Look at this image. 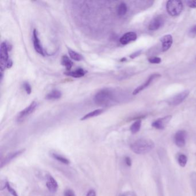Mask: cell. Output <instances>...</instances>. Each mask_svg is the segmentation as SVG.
I'll return each mask as SVG.
<instances>
[{
	"label": "cell",
	"instance_id": "d6986e66",
	"mask_svg": "<svg viewBox=\"0 0 196 196\" xmlns=\"http://www.w3.org/2000/svg\"><path fill=\"white\" fill-rule=\"evenodd\" d=\"M128 11V7L127 4L124 2L120 3L118 7L117 8V13L120 16H124L127 13Z\"/></svg>",
	"mask_w": 196,
	"mask_h": 196
},
{
	"label": "cell",
	"instance_id": "9c48e42d",
	"mask_svg": "<svg viewBox=\"0 0 196 196\" xmlns=\"http://www.w3.org/2000/svg\"><path fill=\"white\" fill-rule=\"evenodd\" d=\"M160 76V75L158 73H155V74H152L151 76H149V78L145 81V82H144L142 85L138 86L136 89H135V91H133V95H136L138 93H139L140 91H142L144 89H146L150 84L153 82L154 80L159 78Z\"/></svg>",
	"mask_w": 196,
	"mask_h": 196
},
{
	"label": "cell",
	"instance_id": "e0dca14e",
	"mask_svg": "<svg viewBox=\"0 0 196 196\" xmlns=\"http://www.w3.org/2000/svg\"><path fill=\"white\" fill-rule=\"evenodd\" d=\"M85 71L83 69L79 68L74 71H68L65 73L66 75L74 78H81L85 75Z\"/></svg>",
	"mask_w": 196,
	"mask_h": 196
},
{
	"label": "cell",
	"instance_id": "44dd1931",
	"mask_svg": "<svg viewBox=\"0 0 196 196\" xmlns=\"http://www.w3.org/2000/svg\"><path fill=\"white\" fill-rule=\"evenodd\" d=\"M141 125H142V120L140 119L136 120L135 122L132 124V125L131 126L130 130H131V132L134 134H136L137 132L140 131Z\"/></svg>",
	"mask_w": 196,
	"mask_h": 196
},
{
	"label": "cell",
	"instance_id": "52a82bcc",
	"mask_svg": "<svg viewBox=\"0 0 196 196\" xmlns=\"http://www.w3.org/2000/svg\"><path fill=\"white\" fill-rule=\"evenodd\" d=\"M164 16L161 15L158 16L153 18L149 22V30L152 31H156L164 26Z\"/></svg>",
	"mask_w": 196,
	"mask_h": 196
},
{
	"label": "cell",
	"instance_id": "4fadbf2b",
	"mask_svg": "<svg viewBox=\"0 0 196 196\" xmlns=\"http://www.w3.org/2000/svg\"><path fill=\"white\" fill-rule=\"evenodd\" d=\"M160 42L162 43V50L164 52L169 50L173 42V37L171 35H166L160 38Z\"/></svg>",
	"mask_w": 196,
	"mask_h": 196
},
{
	"label": "cell",
	"instance_id": "5b68a950",
	"mask_svg": "<svg viewBox=\"0 0 196 196\" xmlns=\"http://www.w3.org/2000/svg\"><path fill=\"white\" fill-rule=\"evenodd\" d=\"M190 91L188 90L183 91L168 100V104L171 106H177L184 101L189 96Z\"/></svg>",
	"mask_w": 196,
	"mask_h": 196
},
{
	"label": "cell",
	"instance_id": "8fae6325",
	"mask_svg": "<svg viewBox=\"0 0 196 196\" xmlns=\"http://www.w3.org/2000/svg\"><path fill=\"white\" fill-rule=\"evenodd\" d=\"M171 118H172V116L170 115L164 117L162 118H160L159 119H157L153 122L152 126L157 130H164L170 122Z\"/></svg>",
	"mask_w": 196,
	"mask_h": 196
},
{
	"label": "cell",
	"instance_id": "7402d4cb",
	"mask_svg": "<svg viewBox=\"0 0 196 196\" xmlns=\"http://www.w3.org/2000/svg\"><path fill=\"white\" fill-rule=\"evenodd\" d=\"M69 54L70 58L76 61H81L84 59V57L82 55L76 52V51H73L71 49H69Z\"/></svg>",
	"mask_w": 196,
	"mask_h": 196
},
{
	"label": "cell",
	"instance_id": "1f68e13d",
	"mask_svg": "<svg viewBox=\"0 0 196 196\" xmlns=\"http://www.w3.org/2000/svg\"><path fill=\"white\" fill-rule=\"evenodd\" d=\"M142 50H139V51H136L134 53L130 55V58L131 59H134L136 57H138V56H139L140 55L142 54Z\"/></svg>",
	"mask_w": 196,
	"mask_h": 196
},
{
	"label": "cell",
	"instance_id": "d4e9b609",
	"mask_svg": "<svg viewBox=\"0 0 196 196\" xmlns=\"http://www.w3.org/2000/svg\"><path fill=\"white\" fill-rule=\"evenodd\" d=\"M6 187L7 188L8 192L11 193V195H12L13 196H18L17 193L16 192V191L11 186L9 182H7Z\"/></svg>",
	"mask_w": 196,
	"mask_h": 196
},
{
	"label": "cell",
	"instance_id": "ffe728a7",
	"mask_svg": "<svg viewBox=\"0 0 196 196\" xmlns=\"http://www.w3.org/2000/svg\"><path fill=\"white\" fill-rule=\"evenodd\" d=\"M61 63L62 65L65 67L66 69L67 70H70L71 69L73 65V62L66 55H64L62 56Z\"/></svg>",
	"mask_w": 196,
	"mask_h": 196
},
{
	"label": "cell",
	"instance_id": "603a6c76",
	"mask_svg": "<svg viewBox=\"0 0 196 196\" xmlns=\"http://www.w3.org/2000/svg\"><path fill=\"white\" fill-rule=\"evenodd\" d=\"M52 156L55 159L57 160L59 162H61L62 164H70V160L67 159L65 157L59 155L58 154L56 153H53L52 154Z\"/></svg>",
	"mask_w": 196,
	"mask_h": 196
},
{
	"label": "cell",
	"instance_id": "9a60e30c",
	"mask_svg": "<svg viewBox=\"0 0 196 196\" xmlns=\"http://www.w3.org/2000/svg\"><path fill=\"white\" fill-rule=\"evenodd\" d=\"M46 186L48 190L51 193L56 192L58 188V185L57 182L51 175H49L48 177L47 181L46 182Z\"/></svg>",
	"mask_w": 196,
	"mask_h": 196
},
{
	"label": "cell",
	"instance_id": "277c9868",
	"mask_svg": "<svg viewBox=\"0 0 196 196\" xmlns=\"http://www.w3.org/2000/svg\"><path fill=\"white\" fill-rule=\"evenodd\" d=\"M8 47L7 44L2 42L1 44V54H0V63H1V79L2 80L3 74L5 68L7 67V62L10 60L9 58Z\"/></svg>",
	"mask_w": 196,
	"mask_h": 196
},
{
	"label": "cell",
	"instance_id": "f1b7e54d",
	"mask_svg": "<svg viewBox=\"0 0 196 196\" xmlns=\"http://www.w3.org/2000/svg\"><path fill=\"white\" fill-rule=\"evenodd\" d=\"M186 4L189 7L191 8H196V0L188 1H186Z\"/></svg>",
	"mask_w": 196,
	"mask_h": 196
},
{
	"label": "cell",
	"instance_id": "4316f807",
	"mask_svg": "<svg viewBox=\"0 0 196 196\" xmlns=\"http://www.w3.org/2000/svg\"><path fill=\"white\" fill-rule=\"evenodd\" d=\"M23 87L24 88L26 93L28 95H30L32 92V88L28 82H24L23 84Z\"/></svg>",
	"mask_w": 196,
	"mask_h": 196
},
{
	"label": "cell",
	"instance_id": "f546056e",
	"mask_svg": "<svg viewBox=\"0 0 196 196\" xmlns=\"http://www.w3.org/2000/svg\"><path fill=\"white\" fill-rule=\"evenodd\" d=\"M64 196H76L74 192L71 189H67L64 192Z\"/></svg>",
	"mask_w": 196,
	"mask_h": 196
},
{
	"label": "cell",
	"instance_id": "3957f363",
	"mask_svg": "<svg viewBox=\"0 0 196 196\" xmlns=\"http://www.w3.org/2000/svg\"><path fill=\"white\" fill-rule=\"evenodd\" d=\"M184 9V5L181 1L170 0L166 4L167 13L171 16L180 15Z\"/></svg>",
	"mask_w": 196,
	"mask_h": 196
},
{
	"label": "cell",
	"instance_id": "2e32d148",
	"mask_svg": "<svg viewBox=\"0 0 196 196\" xmlns=\"http://www.w3.org/2000/svg\"><path fill=\"white\" fill-rule=\"evenodd\" d=\"M62 97V93L58 90H53L46 96V99L48 100H55Z\"/></svg>",
	"mask_w": 196,
	"mask_h": 196
},
{
	"label": "cell",
	"instance_id": "5bb4252c",
	"mask_svg": "<svg viewBox=\"0 0 196 196\" xmlns=\"http://www.w3.org/2000/svg\"><path fill=\"white\" fill-rule=\"evenodd\" d=\"M137 39V34L134 32H128L123 35L120 38V43L123 45H126L134 42Z\"/></svg>",
	"mask_w": 196,
	"mask_h": 196
},
{
	"label": "cell",
	"instance_id": "ac0fdd59",
	"mask_svg": "<svg viewBox=\"0 0 196 196\" xmlns=\"http://www.w3.org/2000/svg\"><path fill=\"white\" fill-rule=\"evenodd\" d=\"M103 112V109H98L95 110L92 112L87 113L86 115H85L84 117H82L81 118V120H85L89 119H91L92 117H94L97 116L98 115H101L102 113Z\"/></svg>",
	"mask_w": 196,
	"mask_h": 196
},
{
	"label": "cell",
	"instance_id": "6da1fadb",
	"mask_svg": "<svg viewBox=\"0 0 196 196\" xmlns=\"http://www.w3.org/2000/svg\"><path fill=\"white\" fill-rule=\"evenodd\" d=\"M155 147V143L150 139H140L131 145L132 151L137 154H145Z\"/></svg>",
	"mask_w": 196,
	"mask_h": 196
},
{
	"label": "cell",
	"instance_id": "ba28073f",
	"mask_svg": "<svg viewBox=\"0 0 196 196\" xmlns=\"http://www.w3.org/2000/svg\"><path fill=\"white\" fill-rule=\"evenodd\" d=\"M24 151H25V149H22L20 150L8 154L4 158V159L1 160V168H2L4 166H7V164H9L12 160H13L15 158H17V156L22 155V154L24 153Z\"/></svg>",
	"mask_w": 196,
	"mask_h": 196
},
{
	"label": "cell",
	"instance_id": "484cf974",
	"mask_svg": "<svg viewBox=\"0 0 196 196\" xmlns=\"http://www.w3.org/2000/svg\"><path fill=\"white\" fill-rule=\"evenodd\" d=\"M149 63H153V64H159L162 61V59L159 57L154 56V57H151L149 58Z\"/></svg>",
	"mask_w": 196,
	"mask_h": 196
},
{
	"label": "cell",
	"instance_id": "30bf717a",
	"mask_svg": "<svg viewBox=\"0 0 196 196\" xmlns=\"http://www.w3.org/2000/svg\"><path fill=\"white\" fill-rule=\"evenodd\" d=\"M33 43L35 51H37L39 54L44 56L45 52L44 51L43 48L40 43V39L38 37V33L36 29H34L33 31Z\"/></svg>",
	"mask_w": 196,
	"mask_h": 196
},
{
	"label": "cell",
	"instance_id": "4dcf8cb0",
	"mask_svg": "<svg viewBox=\"0 0 196 196\" xmlns=\"http://www.w3.org/2000/svg\"><path fill=\"white\" fill-rule=\"evenodd\" d=\"M119 196H137V195L134 192L129 191V192H124L121 194Z\"/></svg>",
	"mask_w": 196,
	"mask_h": 196
},
{
	"label": "cell",
	"instance_id": "8992f818",
	"mask_svg": "<svg viewBox=\"0 0 196 196\" xmlns=\"http://www.w3.org/2000/svg\"><path fill=\"white\" fill-rule=\"evenodd\" d=\"M37 102H32L28 106H27L25 109H23L18 114V117H17L18 121H22V120H24L27 117L31 115L37 108Z\"/></svg>",
	"mask_w": 196,
	"mask_h": 196
},
{
	"label": "cell",
	"instance_id": "cb8c5ba5",
	"mask_svg": "<svg viewBox=\"0 0 196 196\" xmlns=\"http://www.w3.org/2000/svg\"><path fill=\"white\" fill-rule=\"evenodd\" d=\"M178 162L181 167H185L188 162V158L184 154H179L178 156Z\"/></svg>",
	"mask_w": 196,
	"mask_h": 196
},
{
	"label": "cell",
	"instance_id": "7a4b0ae2",
	"mask_svg": "<svg viewBox=\"0 0 196 196\" xmlns=\"http://www.w3.org/2000/svg\"><path fill=\"white\" fill-rule=\"evenodd\" d=\"M113 98V92L109 89H104L98 91L94 97L95 103L100 106L107 105Z\"/></svg>",
	"mask_w": 196,
	"mask_h": 196
},
{
	"label": "cell",
	"instance_id": "7c38bea8",
	"mask_svg": "<svg viewBox=\"0 0 196 196\" xmlns=\"http://www.w3.org/2000/svg\"><path fill=\"white\" fill-rule=\"evenodd\" d=\"M186 136L187 134L185 131L184 130L178 131L175 135L174 138L175 145L179 147H184L186 144Z\"/></svg>",
	"mask_w": 196,
	"mask_h": 196
},
{
	"label": "cell",
	"instance_id": "d6a6232c",
	"mask_svg": "<svg viewBox=\"0 0 196 196\" xmlns=\"http://www.w3.org/2000/svg\"><path fill=\"white\" fill-rule=\"evenodd\" d=\"M125 160V163L128 166H131L132 165V161H131V158L128 156H126L124 159Z\"/></svg>",
	"mask_w": 196,
	"mask_h": 196
},
{
	"label": "cell",
	"instance_id": "836d02e7",
	"mask_svg": "<svg viewBox=\"0 0 196 196\" xmlns=\"http://www.w3.org/2000/svg\"><path fill=\"white\" fill-rule=\"evenodd\" d=\"M86 196H96V193L94 190H90L87 193Z\"/></svg>",
	"mask_w": 196,
	"mask_h": 196
},
{
	"label": "cell",
	"instance_id": "83f0119b",
	"mask_svg": "<svg viewBox=\"0 0 196 196\" xmlns=\"http://www.w3.org/2000/svg\"><path fill=\"white\" fill-rule=\"evenodd\" d=\"M189 37H196V25L193 26L189 31Z\"/></svg>",
	"mask_w": 196,
	"mask_h": 196
}]
</instances>
